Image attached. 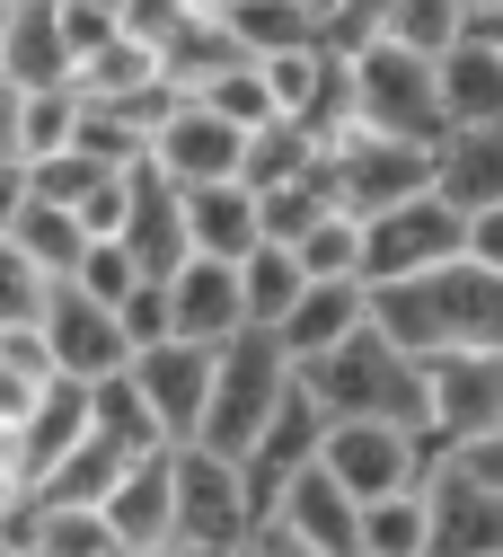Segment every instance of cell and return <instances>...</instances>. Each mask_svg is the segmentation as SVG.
<instances>
[{"instance_id": "obj_27", "label": "cell", "mask_w": 503, "mask_h": 557, "mask_svg": "<svg viewBox=\"0 0 503 557\" xmlns=\"http://www.w3.org/2000/svg\"><path fill=\"white\" fill-rule=\"evenodd\" d=\"M115 469H124V451H115V443H98V434L80 425V443H71V451L36 478V496H45V505H98Z\"/></svg>"}, {"instance_id": "obj_21", "label": "cell", "mask_w": 503, "mask_h": 557, "mask_svg": "<svg viewBox=\"0 0 503 557\" xmlns=\"http://www.w3.org/2000/svg\"><path fill=\"white\" fill-rule=\"evenodd\" d=\"M89 434H98V443H115L124 460H133V451H168V434H160L151 398L133 389V372H124V363L89 381Z\"/></svg>"}, {"instance_id": "obj_29", "label": "cell", "mask_w": 503, "mask_h": 557, "mask_svg": "<svg viewBox=\"0 0 503 557\" xmlns=\"http://www.w3.org/2000/svg\"><path fill=\"white\" fill-rule=\"evenodd\" d=\"M71 124H80V89H71V81H36V89H18V160L62 151Z\"/></svg>"}, {"instance_id": "obj_36", "label": "cell", "mask_w": 503, "mask_h": 557, "mask_svg": "<svg viewBox=\"0 0 503 557\" xmlns=\"http://www.w3.org/2000/svg\"><path fill=\"white\" fill-rule=\"evenodd\" d=\"M115 327H124V345L168 336V293H160V274H133V284L115 293Z\"/></svg>"}, {"instance_id": "obj_2", "label": "cell", "mask_w": 503, "mask_h": 557, "mask_svg": "<svg viewBox=\"0 0 503 557\" xmlns=\"http://www.w3.org/2000/svg\"><path fill=\"white\" fill-rule=\"evenodd\" d=\"M301 389L318 398V416H380V425H415L424 416V372L406 345H389L372 319H353L336 345H318V355L292 363Z\"/></svg>"}, {"instance_id": "obj_4", "label": "cell", "mask_w": 503, "mask_h": 557, "mask_svg": "<svg viewBox=\"0 0 503 557\" xmlns=\"http://www.w3.org/2000/svg\"><path fill=\"white\" fill-rule=\"evenodd\" d=\"M292 381V355L274 345V327H230L212 345V381H203V416L186 443H212V451H248V434L265 425V407Z\"/></svg>"}, {"instance_id": "obj_33", "label": "cell", "mask_w": 503, "mask_h": 557, "mask_svg": "<svg viewBox=\"0 0 503 557\" xmlns=\"http://www.w3.org/2000/svg\"><path fill=\"white\" fill-rule=\"evenodd\" d=\"M36 557H115L98 505H45V522H36Z\"/></svg>"}, {"instance_id": "obj_28", "label": "cell", "mask_w": 503, "mask_h": 557, "mask_svg": "<svg viewBox=\"0 0 503 557\" xmlns=\"http://www.w3.org/2000/svg\"><path fill=\"white\" fill-rule=\"evenodd\" d=\"M194 98H203L212 115H230L239 133L274 115V98H265V72H256V53H222V62H212V72L194 81Z\"/></svg>"}, {"instance_id": "obj_17", "label": "cell", "mask_w": 503, "mask_h": 557, "mask_svg": "<svg viewBox=\"0 0 503 557\" xmlns=\"http://www.w3.org/2000/svg\"><path fill=\"white\" fill-rule=\"evenodd\" d=\"M433 98H442V124H503V45L451 36L433 53Z\"/></svg>"}, {"instance_id": "obj_23", "label": "cell", "mask_w": 503, "mask_h": 557, "mask_svg": "<svg viewBox=\"0 0 503 557\" xmlns=\"http://www.w3.org/2000/svg\"><path fill=\"white\" fill-rule=\"evenodd\" d=\"M212 27L230 36V53H282V45H318L301 0H212Z\"/></svg>"}, {"instance_id": "obj_9", "label": "cell", "mask_w": 503, "mask_h": 557, "mask_svg": "<svg viewBox=\"0 0 503 557\" xmlns=\"http://www.w3.org/2000/svg\"><path fill=\"white\" fill-rule=\"evenodd\" d=\"M310 460L344 486L353 505H363V496H389V486H415V469H424L415 425H380V416H327Z\"/></svg>"}, {"instance_id": "obj_11", "label": "cell", "mask_w": 503, "mask_h": 557, "mask_svg": "<svg viewBox=\"0 0 503 557\" xmlns=\"http://www.w3.org/2000/svg\"><path fill=\"white\" fill-rule=\"evenodd\" d=\"M124 372H133V389H141V398H151L160 434H168V443H186V434H194V416H203L212 345H194V336H151V345H133V355H124Z\"/></svg>"}, {"instance_id": "obj_7", "label": "cell", "mask_w": 503, "mask_h": 557, "mask_svg": "<svg viewBox=\"0 0 503 557\" xmlns=\"http://www.w3.org/2000/svg\"><path fill=\"white\" fill-rule=\"evenodd\" d=\"M415 496H424V557H494L503 548V478H477L451 451H433L415 469Z\"/></svg>"}, {"instance_id": "obj_6", "label": "cell", "mask_w": 503, "mask_h": 557, "mask_svg": "<svg viewBox=\"0 0 503 557\" xmlns=\"http://www.w3.org/2000/svg\"><path fill=\"white\" fill-rule=\"evenodd\" d=\"M415 372H424L415 425L433 443L503 434V345H433V355H415Z\"/></svg>"}, {"instance_id": "obj_1", "label": "cell", "mask_w": 503, "mask_h": 557, "mask_svg": "<svg viewBox=\"0 0 503 557\" xmlns=\"http://www.w3.org/2000/svg\"><path fill=\"white\" fill-rule=\"evenodd\" d=\"M363 319L406 345V355H433V345H503V265L486 257H442L415 274H380L363 284Z\"/></svg>"}, {"instance_id": "obj_30", "label": "cell", "mask_w": 503, "mask_h": 557, "mask_svg": "<svg viewBox=\"0 0 503 557\" xmlns=\"http://www.w3.org/2000/svg\"><path fill=\"white\" fill-rule=\"evenodd\" d=\"M282 248H292L301 274H363V222H353L344 203H327V213H318L301 239H282Z\"/></svg>"}, {"instance_id": "obj_35", "label": "cell", "mask_w": 503, "mask_h": 557, "mask_svg": "<svg viewBox=\"0 0 503 557\" xmlns=\"http://www.w3.org/2000/svg\"><path fill=\"white\" fill-rule=\"evenodd\" d=\"M45 284L53 274H36L10 239H0V327H36V310H45Z\"/></svg>"}, {"instance_id": "obj_25", "label": "cell", "mask_w": 503, "mask_h": 557, "mask_svg": "<svg viewBox=\"0 0 503 557\" xmlns=\"http://www.w3.org/2000/svg\"><path fill=\"white\" fill-rule=\"evenodd\" d=\"M301 169H318V143H310L292 115H265V124L239 133V186H282V177H301Z\"/></svg>"}, {"instance_id": "obj_19", "label": "cell", "mask_w": 503, "mask_h": 557, "mask_svg": "<svg viewBox=\"0 0 503 557\" xmlns=\"http://www.w3.org/2000/svg\"><path fill=\"white\" fill-rule=\"evenodd\" d=\"M0 81H71V45H62V18H53V0H10L0 10Z\"/></svg>"}, {"instance_id": "obj_14", "label": "cell", "mask_w": 503, "mask_h": 557, "mask_svg": "<svg viewBox=\"0 0 503 557\" xmlns=\"http://www.w3.org/2000/svg\"><path fill=\"white\" fill-rule=\"evenodd\" d=\"M265 513L292 531L301 557H353V496H344V486H336L318 460L282 469V478H274V496H265Z\"/></svg>"}, {"instance_id": "obj_34", "label": "cell", "mask_w": 503, "mask_h": 557, "mask_svg": "<svg viewBox=\"0 0 503 557\" xmlns=\"http://www.w3.org/2000/svg\"><path fill=\"white\" fill-rule=\"evenodd\" d=\"M133 274H141V265H133L115 239H80V257H71V274H62V284H80L89 301H115V293L133 284Z\"/></svg>"}, {"instance_id": "obj_38", "label": "cell", "mask_w": 503, "mask_h": 557, "mask_svg": "<svg viewBox=\"0 0 503 557\" xmlns=\"http://www.w3.org/2000/svg\"><path fill=\"white\" fill-rule=\"evenodd\" d=\"M0 10H10V0H0Z\"/></svg>"}, {"instance_id": "obj_16", "label": "cell", "mask_w": 503, "mask_h": 557, "mask_svg": "<svg viewBox=\"0 0 503 557\" xmlns=\"http://www.w3.org/2000/svg\"><path fill=\"white\" fill-rule=\"evenodd\" d=\"M424 186L460 213H486L503 203V124H442L424 143Z\"/></svg>"}, {"instance_id": "obj_3", "label": "cell", "mask_w": 503, "mask_h": 557, "mask_svg": "<svg viewBox=\"0 0 503 557\" xmlns=\"http://www.w3.org/2000/svg\"><path fill=\"white\" fill-rule=\"evenodd\" d=\"M256 513L265 505H256L239 451L168 443V557H239Z\"/></svg>"}, {"instance_id": "obj_5", "label": "cell", "mask_w": 503, "mask_h": 557, "mask_svg": "<svg viewBox=\"0 0 503 557\" xmlns=\"http://www.w3.org/2000/svg\"><path fill=\"white\" fill-rule=\"evenodd\" d=\"M344 115L372 133H406V143H433L442 133V98H433V53H406L389 36H363L344 53Z\"/></svg>"}, {"instance_id": "obj_10", "label": "cell", "mask_w": 503, "mask_h": 557, "mask_svg": "<svg viewBox=\"0 0 503 557\" xmlns=\"http://www.w3.org/2000/svg\"><path fill=\"white\" fill-rule=\"evenodd\" d=\"M36 336H45V363L53 372H71V381H98V372H115L133 345H124V327H115V301H89L80 284H45V310H36Z\"/></svg>"}, {"instance_id": "obj_37", "label": "cell", "mask_w": 503, "mask_h": 557, "mask_svg": "<svg viewBox=\"0 0 503 557\" xmlns=\"http://www.w3.org/2000/svg\"><path fill=\"white\" fill-rule=\"evenodd\" d=\"M0 160H18V81H0Z\"/></svg>"}, {"instance_id": "obj_32", "label": "cell", "mask_w": 503, "mask_h": 557, "mask_svg": "<svg viewBox=\"0 0 503 557\" xmlns=\"http://www.w3.org/2000/svg\"><path fill=\"white\" fill-rule=\"evenodd\" d=\"M372 36H389V45H406V53H442V45L460 36V0H389Z\"/></svg>"}, {"instance_id": "obj_15", "label": "cell", "mask_w": 503, "mask_h": 557, "mask_svg": "<svg viewBox=\"0 0 503 557\" xmlns=\"http://www.w3.org/2000/svg\"><path fill=\"white\" fill-rule=\"evenodd\" d=\"M160 293H168V336H194V345H222L239 319V257H203L186 248L168 274H160Z\"/></svg>"}, {"instance_id": "obj_31", "label": "cell", "mask_w": 503, "mask_h": 557, "mask_svg": "<svg viewBox=\"0 0 503 557\" xmlns=\"http://www.w3.org/2000/svg\"><path fill=\"white\" fill-rule=\"evenodd\" d=\"M248 195H256V239H301V231L327 213V186H318V169L282 177V186H248Z\"/></svg>"}, {"instance_id": "obj_8", "label": "cell", "mask_w": 503, "mask_h": 557, "mask_svg": "<svg viewBox=\"0 0 503 557\" xmlns=\"http://www.w3.org/2000/svg\"><path fill=\"white\" fill-rule=\"evenodd\" d=\"M468 248V213L460 203H442L433 186H415L398 203H380V213H363V284H380V274H415V265H442Z\"/></svg>"}, {"instance_id": "obj_22", "label": "cell", "mask_w": 503, "mask_h": 557, "mask_svg": "<svg viewBox=\"0 0 503 557\" xmlns=\"http://www.w3.org/2000/svg\"><path fill=\"white\" fill-rule=\"evenodd\" d=\"M0 239H10V248H18L36 274H71V257H80V239H89V231L71 222L62 203H45V195H18V203H10V222H0Z\"/></svg>"}, {"instance_id": "obj_13", "label": "cell", "mask_w": 503, "mask_h": 557, "mask_svg": "<svg viewBox=\"0 0 503 557\" xmlns=\"http://www.w3.org/2000/svg\"><path fill=\"white\" fill-rule=\"evenodd\" d=\"M115 248L141 265V274H168L186 257V203H177V177H160L151 160H124V213H115Z\"/></svg>"}, {"instance_id": "obj_18", "label": "cell", "mask_w": 503, "mask_h": 557, "mask_svg": "<svg viewBox=\"0 0 503 557\" xmlns=\"http://www.w3.org/2000/svg\"><path fill=\"white\" fill-rule=\"evenodd\" d=\"M353 319H363V274H301L292 310L274 319V345L301 363V355H318V345H336Z\"/></svg>"}, {"instance_id": "obj_26", "label": "cell", "mask_w": 503, "mask_h": 557, "mask_svg": "<svg viewBox=\"0 0 503 557\" xmlns=\"http://www.w3.org/2000/svg\"><path fill=\"white\" fill-rule=\"evenodd\" d=\"M292 293H301L292 248H282V239H256V248L239 257V319H248V327H274L282 310H292Z\"/></svg>"}, {"instance_id": "obj_12", "label": "cell", "mask_w": 503, "mask_h": 557, "mask_svg": "<svg viewBox=\"0 0 503 557\" xmlns=\"http://www.w3.org/2000/svg\"><path fill=\"white\" fill-rule=\"evenodd\" d=\"M115 557H168V451H133L98 496Z\"/></svg>"}, {"instance_id": "obj_20", "label": "cell", "mask_w": 503, "mask_h": 557, "mask_svg": "<svg viewBox=\"0 0 503 557\" xmlns=\"http://www.w3.org/2000/svg\"><path fill=\"white\" fill-rule=\"evenodd\" d=\"M177 203H186V248H203V257H248L256 248V195L239 177L177 186Z\"/></svg>"}, {"instance_id": "obj_24", "label": "cell", "mask_w": 503, "mask_h": 557, "mask_svg": "<svg viewBox=\"0 0 503 557\" xmlns=\"http://www.w3.org/2000/svg\"><path fill=\"white\" fill-rule=\"evenodd\" d=\"M353 557H424V496L389 486V496L353 505Z\"/></svg>"}]
</instances>
